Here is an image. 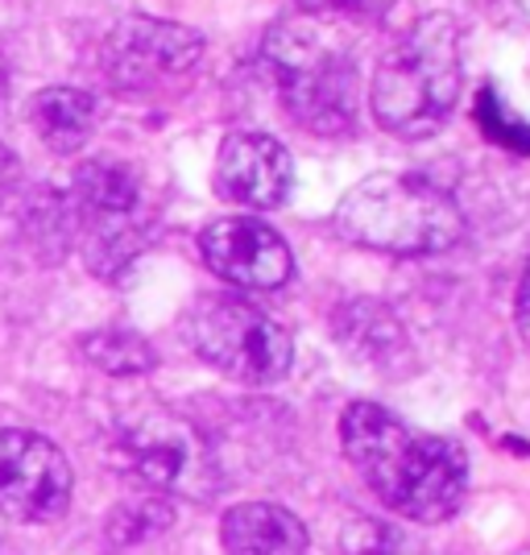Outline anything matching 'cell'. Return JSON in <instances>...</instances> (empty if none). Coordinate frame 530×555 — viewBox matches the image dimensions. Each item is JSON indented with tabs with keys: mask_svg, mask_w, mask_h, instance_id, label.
<instances>
[{
	"mask_svg": "<svg viewBox=\"0 0 530 555\" xmlns=\"http://www.w3.org/2000/svg\"><path fill=\"white\" fill-rule=\"evenodd\" d=\"M522 555H530V552H522Z\"/></svg>",
	"mask_w": 530,
	"mask_h": 555,
	"instance_id": "cell-22",
	"label": "cell"
},
{
	"mask_svg": "<svg viewBox=\"0 0 530 555\" xmlns=\"http://www.w3.org/2000/svg\"><path fill=\"white\" fill-rule=\"evenodd\" d=\"M70 506V464L34 431H0V514L9 522H54Z\"/></svg>",
	"mask_w": 530,
	"mask_h": 555,
	"instance_id": "cell-7",
	"label": "cell"
},
{
	"mask_svg": "<svg viewBox=\"0 0 530 555\" xmlns=\"http://www.w3.org/2000/svg\"><path fill=\"white\" fill-rule=\"evenodd\" d=\"M348 464L365 486L411 522L452 518L468 489V461L456 440L406 427L377 402H352L340 418Z\"/></svg>",
	"mask_w": 530,
	"mask_h": 555,
	"instance_id": "cell-1",
	"label": "cell"
},
{
	"mask_svg": "<svg viewBox=\"0 0 530 555\" xmlns=\"http://www.w3.org/2000/svg\"><path fill=\"white\" fill-rule=\"evenodd\" d=\"M336 229L365 249L418 257L452 249L464 232V216L456 199L427 179L373 175L340 199Z\"/></svg>",
	"mask_w": 530,
	"mask_h": 555,
	"instance_id": "cell-3",
	"label": "cell"
},
{
	"mask_svg": "<svg viewBox=\"0 0 530 555\" xmlns=\"http://www.w3.org/2000/svg\"><path fill=\"white\" fill-rule=\"evenodd\" d=\"M120 456L129 464V473L141 477L150 489H179L195 486V477L208 468V452L199 436L183 427L179 418H145L138 427L125 431Z\"/></svg>",
	"mask_w": 530,
	"mask_h": 555,
	"instance_id": "cell-11",
	"label": "cell"
},
{
	"mask_svg": "<svg viewBox=\"0 0 530 555\" xmlns=\"http://www.w3.org/2000/svg\"><path fill=\"white\" fill-rule=\"evenodd\" d=\"M199 249L211 274L241 291H277L295 274L286 241L254 216H229V220L208 224L199 236Z\"/></svg>",
	"mask_w": 530,
	"mask_h": 555,
	"instance_id": "cell-9",
	"label": "cell"
},
{
	"mask_svg": "<svg viewBox=\"0 0 530 555\" xmlns=\"http://www.w3.org/2000/svg\"><path fill=\"white\" fill-rule=\"evenodd\" d=\"M345 555H427L411 531L382 522V518H352L340 534Z\"/></svg>",
	"mask_w": 530,
	"mask_h": 555,
	"instance_id": "cell-17",
	"label": "cell"
},
{
	"mask_svg": "<svg viewBox=\"0 0 530 555\" xmlns=\"http://www.w3.org/2000/svg\"><path fill=\"white\" fill-rule=\"evenodd\" d=\"M29 125L54 154H79L95 129V95L79 88H42L29 104Z\"/></svg>",
	"mask_w": 530,
	"mask_h": 555,
	"instance_id": "cell-13",
	"label": "cell"
},
{
	"mask_svg": "<svg viewBox=\"0 0 530 555\" xmlns=\"http://www.w3.org/2000/svg\"><path fill=\"white\" fill-rule=\"evenodd\" d=\"M518 332H522V340L530 345V261H527V274H522V286H518Z\"/></svg>",
	"mask_w": 530,
	"mask_h": 555,
	"instance_id": "cell-19",
	"label": "cell"
},
{
	"mask_svg": "<svg viewBox=\"0 0 530 555\" xmlns=\"http://www.w3.org/2000/svg\"><path fill=\"white\" fill-rule=\"evenodd\" d=\"M0 555H9V552H4V547H0Z\"/></svg>",
	"mask_w": 530,
	"mask_h": 555,
	"instance_id": "cell-21",
	"label": "cell"
},
{
	"mask_svg": "<svg viewBox=\"0 0 530 555\" xmlns=\"http://www.w3.org/2000/svg\"><path fill=\"white\" fill-rule=\"evenodd\" d=\"M0 92H4V59H0Z\"/></svg>",
	"mask_w": 530,
	"mask_h": 555,
	"instance_id": "cell-20",
	"label": "cell"
},
{
	"mask_svg": "<svg viewBox=\"0 0 530 555\" xmlns=\"http://www.w3.org/2000/svg\"><path fill=\"white\" fill-rule=\"evenodd\" d=\"M183 332L211 370L249 382V386L277 382L295 357L286 327L245 299H229V295H208L195 302L186 311Z\"/></svg>",
	"mask_w": 530,
	"mask_h": 555,
	"instance_id": "cell-5",
	"label": "cell"
},
{
	"mask_svg": "<svg viewBox=\"0 0 530 555\" xmlns=\"http://www.w3.org/2000/svg\"><path fill=\"white\" fill-rule=\"evenodd\" d=\"M229 555H307V527L274 502L232 506L220 522Z\"/></svg>",
	"mask_w": 530,
	"mask_h": 555,
	"instance_id": "cell-12",
	"label": "cell"
},
{
	"mask_svg": "<svg viewBox=\"0 0 530 555\" xmlns=\"http://www.w3.org/2000/svg\"><path fill=\"white\" fill-rule=\"evenodd\" d=\"M174 522V506L158 498V493H141V498H129L108 514L104 522V539L108 547H138L145 539L161 534Z\"/></svg>",
	"mask_w": 530,
	"mask_h": 555,
	"instance_id": "cell-16",
	"label": "cell"
},
{
	"mask_svg": "<svg viewBox=\"0 0 530 555\" xmlns=\"http://www.w3.org/2000/svg\"><path fill=\"white\" fill-rule=\"evenodd\" d=\"M336 336L348 345V352H357V361H390L402 348V327L386 307L377 302H352L345 307V315L336 320Z\"/></svg>",
	"mask_w": 530,
	"mask_h": 555,
	"instance_id": "cell-14",
	"label": "cell"
},
{
	"mask_svg": "<svg viewBox=\"0 0 530 555\" xmlns=\"http://www.w3.org/2000/svg\"><path fill=\"white\" fill-rule=\"evenodd\" d=\"M204 38L186 25L150 22V17H129L113 29L104 47V70L116 88L125 92H145L158 79H174L199 63Z\"/></svg>",
	"mask_w": 530,
	"mask_h": 555,
	"instance_id": "cell-8",
	"label": "cell"
},
{
	"mask_svg": "<svg viewBox=\"0 0 530 555\" xmlns=\"http://www.w3.org/2000/svg\"><path fill=\"white\" fill-rule=\"evenodd\" d=\"M393 0H299L307 13H340V17H382Z\"/></svg>",
	"mask_w": 530,
	"mask_h": 555,
	"instance_id": "cell-18",
	"label": "cell"
},
{
	"mask_svg": "<svg viewBox=\"0 0 530 555\" xmlns=\"http://www.w3.org/2000/svg\"><path fill=\"white\" fill-rule=\"evenodd\" d=\"M75 220L88 232V261L95 274L113 278L145 245L138 224L141 183L125 163L92 158L75 170Z\"/></svg>",
	"mask_w": 530,
	"mask_h": 555,
	"instance_id": "cell-6",
	"label": "cell"
},
{
	"mask_svg": "<svg viewBox=\"0 0 530 555\" xmlns=\"http://www.w3.org/2000/svg\"><path fill=\"white\" fill-rule=\"evenodd\" d=\"M464 63L461 25L448 13H431L406 29V38L377 63L373 75V116L393 138H431L461 104Z\"/></svg>",
	"mask_w": 530,
	"mask_h": 555,
	"instance_id": "cell-2",
	"label": "cell"
},
{
	"mask_svg": "<svg viewBox=\"0 0 530 555\" xmlns=\"http://www.w3.org/2000/svg\"><path fill=\"white\" fill-rule=\"evenodd\" d=\"M295 166L286 145L266 133H232L216 158V191L241 208L270 211L286 204Z\"/></svg>",
	"mask_w": 530,
	"mask_h": 555,
	"instance_id": "cell-10",
	"label": "cell"
},
{
	"mask_svg": "<svg viewBox=\"0 0 530 555\" xmlns=\"http://www.w3.org/2000/svg\"><path fill=\"white\" fill-rule=\"evenodd\" d=\"M266 63L274 70L286 113L311 133H348L357 120V75L336 47L311 25H274L266 38Z\"/></svg>",
	"mask_w": 530,
	"mask_h": 555,
	"instance_id": "cell-4",
	"label": "cell"
},
{
	"mask_svg": "<svg viewBox=\"0 0 530 555\" xmlns=\"http://www.w3.org/2000/svg\"><path fill=\"white\" fill-rule=\"evenodd\" d=\"M83 357L113 377H138V373L154 370V361H158L150 340H141L129 327H100L92 336H83Z\"/></svg>",
	"mask_w": 530,
	"mask_h": 555,
	"instance_id": "cell-15",
	"label": "cell"
}]
</instances>
